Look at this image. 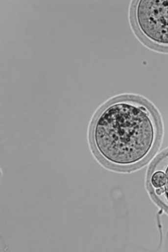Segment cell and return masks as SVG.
Returning <instances> with one entry per match:
<instances>
[{
	"label": "cell",
	"instance_id": "6da1fadb",
	"mask_svg": "<svg viewBox=\"0 0 168 252\" xmlns=\"http://www.w3.org/2000/svg\"><path fill=\"white\" fill-rule=\"evenodd\" d=\"M91 143L107 166L128 171L143 165L154 153L161 137L156 112L146 102L132 97L113 99L96 115Z\"/></svg>",
	"mask_w": 168,
	"mask_h": 252
},
{
	"label": "cell",
	"instance_id": "7a4b0ae2",
	"mask_svg": "<svg viewBox=\"0 0 168 252\" xmlns=\"http://www.w3.org/2000/svg\"><path fill=\"white\" fill-rule=\"evenodd\" d=\"M133 15L144 39L168 49V0L137 1Z\"/></svg>",
	"mask_w": 168,
	"mask_h": 252
},
{
	"label": "cell",
	"instance_id": "3957f363",
	"mask_svg": "<svg viewBox=\"0 0 168 252\" xmlns=\"http://www.w3.org/2000/svg\"><path fill=\"white\" fill-rule=\"evenodd\" d=\"M152 196L168 213V152L153 163L148 175Z\"/></svg>",
	"mask_w": 168,
	"mask_h": 252
}]
</instances>
